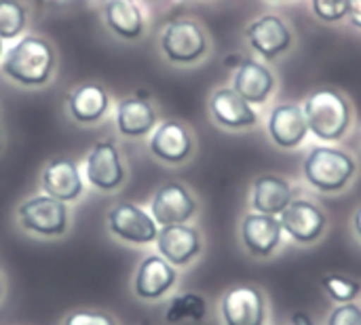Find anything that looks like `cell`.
I'll use <instances>...</instances> for the list:
<instances>
[{
	"mask_svg": "<svg viewBox=\"0 0 361 325\" xmlns=\"http://www.w3.org/2000/svg\"><path fill=\"white\" fill-rule=\"evenodd\" d=\"M347 17L349 21L361 30V0H349V8H347Z\"/></svg>",
	"mask_w": 361,
	"mask_h": 325,
	"instance_id": "cell-30",
	"label": "cell"
},
{
	"mask_svg": "<svg viewBox=\"0 0 361 325\" xmlns=\"http://www.w3.org/2000/svg\"><path fill=\"white\" fill-rule=\"evenodd\" d=\"M233 89L252 106H260L271 97L275 89V76L262 61L243 59L235 72Z\"/></svg>",
	"mask_w": 361,
	"mask_h": 325,
	"instance_id": "cell-19",
	"label": "cell"
},
{
	"mask_svg": "<svg viewBox=\"0 0 361 325\" xmlns=\"http://www.w3.org/2000/svg\"><path fill=\"white\" fill-rule=\"evenodd\" d=\"M150 152L163 163L182 165L192 154V135L178 121L161 123L150 137Z\"/></svg>",
	"mask_w": 361,
	"mask_h": 325,
	"instance_id": "cell-16",
	"label": "cell"
},
{
	"mask_svg": "<svg viewBox=\"0 0 361 325\" xmlns=\"http://www.w3.org/2000/svg\"><path fill=\"white\" fill-rule=\"evenodd\" d=\"M161 49L173 63H195L207 53V36L197 21L176 19L165 25Z\"/></svg>",
	"mask_w": 361,
	"mask_h": 325,
	"instance_id": "cell-7",
	"label": "cell"
},
{
	"mask_svg": "<svg viewBox=\"0 0 361 325\" xmlns=\"http://www.w3.org/2000/svg\"><path fill=\"white\" fill-rule=\"evenodd\" d=\"M305 180L324 195L343 192L357 173V161L351 152L336 146H313L302 163Z\"/></svg>",
	"mask_w": 361,
	"mask_h": 325,
	"instance_id": "cell-1",
	"label": "cell"
},
{
	"mask_svg": "<svg viewBox=\"0 0 361 325\" xmlns=\"http://www.w3.org/2000/svg\"><path fill=\"white\" fill-rule=\"evenodd\" d=\"M220 317L224 325H267L269 302L260 288L237 283L220 298Z\"/></svg>",
	"mask_w": 361,
	"mask_h": 325,
	"instance_id": "cell-4",
	"label": "cell"
},
{
	"mask_svg": "<svg viewBox=\"0 0 361 325\" xmlns=\"http://www.w3.org/2000/svg\"><path fill=\"white\" fill-rule=\"evenodd\" d=\"M0 55H2V38H0Z\"/></svg>",
	"mask_w": 361,
	"mask_h": 325,
	"instance_id": "cell-34",
	"label": "cell"
},
{
	"mask_svg": "<svg viewBox=\"0 0 361 325\" xmlns=\"http://www.w3.org/2000/svg\"><path fill=\"white\" fill-rule=\"evenodd\" d=\"M283 226L277 216L269 214H245L239 224V239L252 258H273L283 245Z\"/></svg>",
	"mask_w": 361,
	"mask_h": 325,
	"instance_id": "cell-6",
	"label": "cell"
},
{
	"mask_svg": "<svg viewBox=\"0 0 361 325\" xmlns=\"http://www.w3.org/2000/svg\"><path fill=\"white\" fill-rule=\"evenodd\" d=\"M0 296H2V281H0Z\"/></svg>",
	"mask_w": 361,
	"mask_h": 325,
	"instance_id": "cell-35",
	"label": "cell"
},
{
	"mask_svg": "<svg viewBox=\"0 0 361 325\" xmlns=\"http://www.w3.org/2000/svg\"><path fill=\"white\" fill-rule=\"evenodd\" d=\"M353 233H355V237L360 239L361 243V205L355 209V214H353Z\"/></svg>",
	"mask_w": 361,
	"mask_h": 325,
	"instance_id": "cell-32",
	"label": "cell"
},
{
	"mask_svg": "<svg viewBox=\"0 0 361 325\" xmlns=\"http://www.w3.org/2000/svg\"><path fill=\"white\" fill-rule=\"evenodd\" d=\"M157 125V112L146 97H125L116 108V127L127 137H142Z\"/></svg>",
	"mask_w": 361,
	"mask_h": 325,
	"instance_id": "cell-21",
	"label": "cell"
},
{
	"mask_svg": "<svg viewBox=\"0 0 361 325\" xmlns=\"http://www.w3.org/2000/svg\"><path fill=\"white\" fill-rule=\"evenodd\" d=\"M0 144H2V135H0Z\"/></svg>",
	"mask_w": 361,
	"mask_h": 325,
	"instance_id": "cell-36",
	"label": "cell"
},
{
	"mask_svg": "<svg viewBox=\"0 0 361 325\" xmlns=\"http://www.w3.org/2000/svg\"><path fill=\"white\" fill-rule=\"evenodd\" d=\"M55 68L53 47L40 36H23L2 59V72L23 85V87H40L44 85Z\"/></svg>",
	"mask_w": 361,
	"mask_h": 325,
	"instance_id": "cell-3",
	"label": "cell"
},
{
	"mask_svg": "<svg viewBox=\"0 0 361 325\" xmlns=\"http://www.w3.org/2000/svg\"><path fill=\"white\" fill-rule=\"evenodd\" d=\"M38 4H44V6H59V4H66L70 0H36Z\"/></svg>",
	"mask_w": 361,
	"mask_h": 325,
	"instance_id": "cell-33",
	"label": "cell"
},
{
	"mask_svg": "<svg viewBox=\"0 0 361 325\" xmlns=\"http://www.w3.org/2000/svg\"><path fill=\"white\" fill-rule=\"evenodd\" d=\"M326 325H361V305L357 302L336 305L328 313Z\"/></svg>",
	"mask_w": 361,
	"mask_h": 325,
	"instance_id": "cell-28",
	"label": "cell"
},
{
	"mask_svg": "<svg viewBox=\"0 0 361 325\" xmlns=\"http://www.w3.org/2000/svg\"><path fill=\"white\" fill-rule=\"evenodd\" d=\"M85 176L99 190H114L125 182L121 154L112 140H102L91 148L85 163Z\"/></svg>",
	"mask_w": 361,
	"mask_h": 325,
	"instance_id": "cell-11",
	"label": "cell"
},
{
	"mask_svg": "<svg viewBox=\"0 0 361 325\" xmlns=\"http://www.w3.org/2000/svg\"><path fill=\"white\" fill-rule=\"evenodd\" d=\"M157 247L171 266H188L195 258H199L203 241L197 228L188 224H171L159 228Z\"/></svg>",
	"mask_w": 361,
	"mask_h": 325,
	"instance_id": "cell-12",
	"label": "cell"
},
{
	"mask_svg": "<svg viewBox=\"0 0 361 325\" xmlns=\"http://www.w3.org/2000/svg\"><path fill=\"white\" fill-rule=\"evenodd\" d=\"M25 8L17 0H0V38H17L25 30Z\"/></svg>",
	"mask_w": 361,
	"mask_h": 325,
	"instance_id": "cell-26",
	"label": "cell"
},
{
	"mask_svg": "<svg viewBox=\"0 0 361 325\" xmlns=\"http://www.w3.org/2000/svg\"><path fill=\"white\" fill-rule=\"evenodd\" d=\"M42 188L49 197L72 203L82 195V178L74 161L70 159H57L47 165L42 171Z\"/></svg>",
	"mask_w": 361,
	"mask_h": 325,
	"instance_id": "cell-20",
	"label": "cell"
},
{
	"mask_svg": "<svg viewBox=\"0 0 361 325\" xmlns=\"http://www.w3.org/2000/svg\"><path fill=\"white\" fill-rule=\"evenodd\" d=\"M63 325H116L114 319L106 313H97V311H76L72 315H68V319Z\"/></svg>",
	"mask_w": 361,
	"mask_h": 325,
	"instance_id": "cell-29",
	"label": "cell"
},
{
	"mask_svg": "<svg viewBox=\"0 0 361 325\" xmlns=\"http://www.w3.org/2000/svg\"><path fill=\"white\" fill-rule=\"evenodd\" d=\"M322 290L326 292V296L336 302V305H347V302H355L361 294V281L341 275V273H326L322 279Z\"/></svg>",
	"mask_w": 361,
	"mask_h": 325,
	"instance_id": "cell-25",
	"label": "cell"
},
{
	"mask_svg": "<svg viewBox=\"0 0 361 325\" xmlns=\"http://www.w3.org/2000/svg\"><path fill=\"white\" fill-rule=\"evenodd\" d=\"M309 133L319 142L334 144L341 142L351 129V106L345 95L334 89L313 91L302 106Z\"/></svg>",
	"mask_w": 361,
	"mask_h": 325,
	"instance_id": "cell-2",
	"label": "cell"
},
{
	"mask_svg": "<svg viewBox=\"0 0 361 325\" xmlns=\"http://www.w3.org/2000/svg\"><path fill=\"white\" fill-rule=\"evenodd\" d=\"M108 224L114 237L133 245H148L157 241L159 224L150 214L133 203H118L108 214Z\"/></svg>",
	"mask_w": 361,
	"mask_h": 325,
	"instance_id": "cell-9",
	"label": "cell"
},
{
	"mask_svg": "<svg viewBox=\"0 0 361 325\" xmlns=\"http://www.w3.org/2000/svg\"><path fill=\"white\" fill-rule=\"evenodd\" d=\"M19 224L40 237H61L68 231L66 203L44 195L23 201L17 209Z\"/></svg>",
	"mask_w": 361,
	"mask_h": 325,
	"instance_id": "cell-8",
	"label": "cell"
},
{
	"mask_svg": "<svg viewBox=\"0 0 361 325\" xmlns=\"http://www.w3.org/2000/svg\"><path fill=\"white\" fill-rule=\"evenodd\" d=\"M176 281V269L161 254H152L142 260L133 279V292L142 300H161L169 294V290H173Z\"/></svg>",
	"mask_w": 361,
	"mask_h": 325,
	"instance_id": "cell-15",
	"label": "cell"
},
{
	"mask_svg": "<svg viewBox=\"0 0 361 325\" xmlns=\"http://www.w3.org/2000/svg\"><path fill=\"white\" fill-rule=\"evenodd\" d=\"M315 15L326 21V23H334L347 17V8H349V0H311Z\"/></svg>",
	"mask_w": 361,
	"mask_h": 325,
	"instance_id": "cell-27",
	"label": "cell"
},
{
	"mask_svg": "<svg viewBox=\"0 0 361 325\" xmlns=\"http://www.w3.org/2000/svg\"><path fill=\"white\" fill-rule=\"evenodd\" d=\"M197 214V201L180 182L163 184L152 199V218L161 226L186 224Z\"/></svg>",
	"mask_w": 361,
	"mask_h": 325,
	"instance_id": "cell-10",
	"label": "cell"
},
{
	"mask_svg": "<svg viewBox=\"0 0 361 325\" xmlns=\"http://www.w3.org/2000/svg\"><path fill=\"white\" fill-rule=\"evenodd\" d=\"M108 104H110L108 93L95 82L80 85L68 97V110H70L72 118L78 121V123H85V125L97 123L106 114Z\"/></svg>",
	"mask_w": 361,
	"mask_h": 325,
	"instance_id": "cell-23",
	"label": "cell"
},
{
	"mask_svg": "<svg viewBox=\"0 0 361 325\" xmlns=\"http://www.w3.org/2000/svg\"><path fill=\"white\" fill-rule=\"evenodd\" d=\"M294 199V188L283 176L262 173L252 184V209L258 214L279 216Z\"/></svg>",
	"mask_w": 361,
	"mask_h": 325,
	"instance_id": "cell-18",
	"label": "cell"
},
{
	"mask_svg": "<svg viewBox=\"0 0 361 325\" xmlns=\"http://www.w3.org/2000/svg\"><path fill=\"white\" fill-rule=\"evenodd\" d=\"M245 38L250 47L264 59L279 57L292 47L294 40L288 23L277 15H264L250 23V27L245 30Z\"/></svg>",
	"mask_w": 361,
	"mask_h": 325,
	"instance_id": "cell-13",
	"label": "cell"
},
{
	"mask_svg": "<svg viewBox=\"0 0 361 325\" xmlns=\"http://www.w3.org/2000/svg\"><path fill=\"white\" fill-rule=\"evenodd\" d=\"M205 315H207V302L201 294H195V292L173 296L165 309L167 324H182V321L201 324Z\"/></svg>",
	"mask_w": 361,
	"mask_h": 325,
	"instance_id": "cell-24",
	"label": "cell"
},
{
	"mask_svg": "<svg viewBox=\"0 0 361 325\" xmlns=\"http://www.w3.org/2000/svg\"><path fill=\"white\" fill-rule=\"evenodd\" d=\"M283 233L302 247L315 245L328 231V214L309 199H294L279 216Z\"/></svg>",
	"mask_w": 361,
	"mask_h": 325,
	"instance_id": "cell-5",
	"label": "cell"
},
{
	"mask_svg": "<svg viewBox=\"0 0 361 325\" xmlns=\"http://www.w3.org/2000/svg\"><path fill=\"white\" fill-rule=\"evenodd\" d=\"M104 19L118 38L137 40L144 34V15L133 0H108Z\"/></svg>",
	"mask_w": 361,
	"mask_h": 325,
	"instance_id": "cell-22",
	"label": "cell"
},
{
	"mask_svg": "<svg viewBox=\"0 0 361 325\" xmlns=\"http://www.w3.org/2000/svg\"><path fill=\"white\" fill-rule=\"evenodd\" d=\"M286 325H315V321L311 319V315H309V313L298 311V313H294V315L290 317V321H288Z\"/></svg>",
	"mask_w": 361,
	"mask_h": 325,
	"instance_id": "cell-31",
	"label": "cell"
},
{
	"mask_svg": "<svg viewBox=\"0 0 361 325\" xmlns=\"http://www.w3.org/2000/svg\"><path fill=\"white\" fill-rule=\"evenodd\" d=\"M267 129H269L273 144L279 146L281 150L298 148L309 135V125H307L305 112L298 104L275 106L269 114Z\"/></svg>",
	"mask_w": 361,
	"mask_h": 325,
	"instance_id": "cell-14",
	"label": "cell"
},
{
	"mask_svg": "<svg viewBox=\"0 0 361 325\" xmlns=\"http://www.w3.org/2000/svg\"><path fill=\"white\" fill-rule=\"evenodd\" d=\"M214 121L224 129H250L258 123V112L233 87L218 89L209 99Z\"/></svg>",
	"mask_w": 361,
	"mask_h": 325,
	"instance_id": "cell-17",
	"label": "cell"
}]
</instances>
